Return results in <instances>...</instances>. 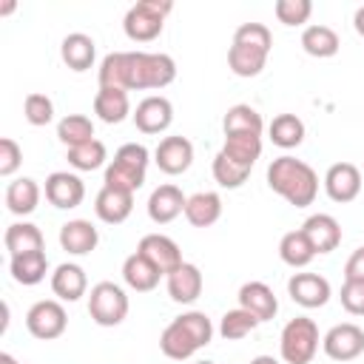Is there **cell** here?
<instances>
[{
    "instance_id": "6da1fadb",
    "label": "cell",
    "mask_w": 364,
    "mask_h": 364,
    "mask_svg": "<svg viewBox=\"0 0 364 364\" xmlns=\"http://www.w3.org/2000/svg\"><path fill=\"white\" fill-rule=\"evenodd\" d=\"M97 80L100 88H165L176 80V63L162 51H111L102 57Z\"/></svg>"
},
{
    "instance_id": "7a4b0ae2",
    "label": "cell",
    "mask_w": 364,
    "mask_h": 364,
    "mask_svg": "<svg viewBox=\"0 0 364 364\" xmlns=\"http://www.w3.org/2000/svg\"><path fill=\"white\" fill-rule=\"evenodd\" d=\"M267 185L293 208H307L318 193V173L296 156H279L267 165Z\"/></svg>"
},
{
    "instance_id": "3957f363",
    "label": "cell",
    "mask_w": 364,
    "mask_h": 364,
    "mask_svg": "<svg viewBox=\"0 0 364 364\" xmlns=\"http://www.w3.org/2000/svg\"><path fill=\"white\" fill-rule=\"evenodd\" d=\"M148 156H151L148 148L139 145V142H125V145H119L117 154H114V159H111L108 168H105L102 182H105L108 188L136 193V191L145 185Z\"/></svg>"
},
{
    "instance_id": "277c9868",
    "label": "cell",
    "mask_w": 364,
    "mask_h": 364,
    "mask_svg": "<svg viewBox=\"0 0 364 364\" xmlns=\"http://www.w3.org/2000/svg\"><path fill=\"white\" fill-rule=\"evenodd\" d=\"M171 11H173V3L171 0H136L125 11V20H122L125 37L134 40V43H151V40H156L162 34L165 17Z\"/></svg>"
},
{
    "instance_id": "5b68a950",
    "label": "cell",
    "mask_w": 364,
    "mask_h": 364,
    "mask_svg": "<svg viewBox=\"0 0 364 364\" xmlns=\"http://www.w3.org/2000/svg\"><path fill=\"white\" fill-rule=\"evenodd\" d=\"M279 353L284 364H310L318 353V324L307 316H296L282 327Z\"/></svg>"
},
{
    "instance_id": "8992f818",
    "label": "cell",
    "mask_w": 364,
    "mask_h": 364,
    "mask_svg": "<svg viewBox=\"0 0 364 364\" xmlns=\"http://www.w3.org/2000/svg\"><path fill=\"white\" fill-rule=\"evenodd\" d=\"M128 296L114 282H97L88 293V316L100 327H117L128 316Z\"/></svg>"
},
{
    "instance_id": "52a82bcc",
    "label": "cell",
    "mask_w": 364,
    "mask_h": 364,
    "mask_svg": "<svg viewBox=\"0 0 364 364\" xmlns=\"http://www.w3.org/2000/svg\"><path fill=\"white\" fill-rule=\"evenodd\" d=\"M65 327H68V316H65V307L57 299L34 301L26 313V330L40 341L60 338L65 333Z\"/></svg>"
},
{
    "instance_id": "ba28073f",
    "label": "cell",
    "mask_w": 364,
    "mask_h": 364,
    "mask_svg": "<svg viewBox=\"0 0 364 364\" xmlns=\"http://www.w3.org/2000/svg\"><path fill=\"white\" fill-rule=\"evenodd\" d=\"M321 347H324L327 358H333V361H353L364 353V330L353 321L336 324L324 333Z\"/></svg>"
},
{
    "instance_id": "9c48e42d",
    "label": "cell",
    "mask_w": 364,
    "mask_h": 364,
    "mask_svg": "<svg viewBox=\"0 0 364 364\" xmlns=\"http://www.w3.org/2000/svg\"><path fill=\"white\" fill-rule=\"evenodd\" d=\"M136 253H142L162 276H171L179 264H185L179 245L165 233H145L139 239V245H136Z\"/></svg>"
},
{
    "instance_id": "30bf717a",
    "label": "cell",
    "mask_w": 364,
    "mask_h": 364,
    "mask_svg": "<svg viewBox=\"0 0 364 364\" xmlns=\"http://www.w3.org/2000/svg\"><path fill=\"white\" fill-rule=\"evenodd\" d=\"M154 162H156V168H159L162 173L179 176V173H185V171L191 168V162H193V142H191L188 136H179V134L162 136L159 145H156V151H154Z\"/></svg>"
},
{
    "instance_id": "8fae6325",
    "label": "cell",
    "mask_w": 364,
    "mask_h": 364,
    "mask_svg": "<svg viewBox=\"0 0 364 364\" xmlns=\"http://www.w3.org/2000/svg\"><path fill=\"white\" fill-rule=\"evenodd\" d=\"M287 296H290L296 304L313 310V307H324V304L330 301L333 287H330V282H327L324 276H318V273H293V276L287 279Z\"/></svg>"
},
{
    "instance_id": "7c38bea8",
    "label": "cell",
    "mask_w": 364,
    "mask_h": 364,
    "mask_svg": "<svg viewBox=\"0 0 364 364\" xmlns=\"http://www.w3.org/2000/svg\"><path fill=\"white\" fill-rule=\"evenodd\" d=\"M131 117H134V125L142 134H162L173 122V105H171L168 97L151 94V97L139 100V105H136V111Z\"/></svg>"
},
{
    "instance_id": "4fadbf2b",
    "label": "cell",
    "mask_w": 364,
    "mask_h": 364,
    "mask_svg": "<svg viewBox=\"0 0 364 364\" xmlns=\"http://www.w3.org/2000/svg\"><path fill=\"white\" fill-rule=\"evenodd\" d=\"M46 199L60 208V210H71L77 205H82L85 199V185L77 173L68 171H54L46 176Z\"/></svg>"
},
{
    "instance_id": "5bb4252c",
    "label": "cell",
    "mask_w": 364,
    "mask_h": 364,
    "mask_svg": "<svg viewBox=\"0 0 364 364\" xmlns=\"http://www.w3.org/2000/svg\"><path fill=\"white\" fill-rule=\"evenodd\" d=\"M324 191L333 202L344 205L361 193V171L353 162H336L324 173Z\"/></svg>"
},
{
    "instance_id": "9a60e30c",
    "label": "cell",
    "mask_w": 364,
    "mask_h": 364,
    "mask_svg": "<svg viewBox=\"0 0 364 364\" xmlns=\"http://www.w3.org/2000/svg\"><path fill=\"white\" fill-rule=\"evenodd\" d=\"M301 230L310 239L316 256L318 253H333L341 245V225L330 213H313V216H307L304 225H301Z\"/></svg>"
},
{
    "instance_id": "2e32d148",
    "label": "cell",
    "mask_w": 364,
    "mask_h": 364,
    "mask_svg": "<svg viewBox=\"0 0 364 364\" xmlns=\"http://www.w3.org/2000/svg\"><path fill=\"white\" fill-rule=\"evenodd\" d=\"M134 210V193L128 191H117V188H108L102 185L97 199H94V213L100 222L105 225H122Z\"/></svg>"
},
{
    "instance_id": "e0dca14e",
    "label": "cell",
    "mask_w": 364,
    "mask_h": 364,
    "mask_svg": "<svg viewBox=\"0 0 364 364\" xmlns=\"http://www.w3.org/2000/svg\"><path fill=\"white\" fill-rule=\"evenodd\" d=\"M185 205H188V196L176 185H159L148 196V216L156 225H168L179 213H185Z\"/></svg>"
},
{
    "instance_id": "ac0fdd59",
    "label": "cell",
    "mask_w": 364,
    "mask_h": 364,
    "mask_svg": "<svg viewBox=\"0 0 364 364\" xmlns=\"http://www.w3.org/2000/svg\"><path fill=\"white\" fill-rule=\"evenodd\" d=\"M165 282H168V296L176 304H193L202 296V287H205L202 270L196 264H191V262L179 264L171 276H165Z\"/></svg>"
},
{
    "instance_id": "d6986e66",
    "label": "cell",
    "mask_w": 364,
    "mask_h": 364,
    "mask_svg": "<svg viewBox=\"0 0 364 364\" xmlns=\"http://www.w3.org/2000/svg\"><path fill=\"white\" fill-rule=\"evenodd\" d=\"M239 307L253 313L259 321H270L276 313H279V301L273 296V290L264 284V282H245L239 287Z\"/></svg>"
},
{
    "instance_id": "ffe728a7",
    "label": "cell",
    "mask_w": 364,
    "mask_h": 364,
    "mask_svg": "<svg viewBox=\"0 0 364 364\" xmlns=\"http://www.w3.org/2000/svg\"><path fill=\"white\" fill-rule=\"evenodd\" d=\"M100 245V233L88 219H68L60 228V247L71 256H85Z\"/></svg>"
},
{
    "instance_id": "44dd1931",
    "label": "cell",
    "mask_w": 364,
    "mask_h": 364,
    "mask_svg": "<svg viewBox=\"0 0 364 364\" xmlns=\"http://www.w3.org/2000/svg\"><path fill=\"white\" fill-rule=\"evenodd\" d=\"M51 290L60 301H77L85 296L88 290V276L80 264L74 262H63L57 264V270L51 273Z\"/></svg>"
},
{
    "instance_id": "7402d4cb",
    "label": "cell",
    "mask_w": 364,
    "mask_h": 364,
    "mask_svg": "<svg viewBox=\"0 0 364 364\" xmlns=\"http://www.w3.org/2000/svg\"><path fill=\"white\" fill-rule=\"evenodd\" d=\"M60 57L71 71H88L94 65V57H97V46L88 34L71 31L60 43Z\"/></svg>"
},
{
    "instance_id": "603a6c76",
    "label": "cell",
    "mask_w": 364,
    "mask_h": 364,
    "mask_svg": "<svg viewBox=\"0 0 364 364\" xmlns=\"http://www.w3.org/2000/svg\"><path fill=\"white\" fill-rule=\"evenodd\" d=\"M219 216H222V196L216 191H199V193L188 196L185 219L193 228H210L219 222Z\"/></svg>"
},
{
    "instance_id": "cb8c5ba5",
    "label": "cell",
    "mask_w": 364,
    "mask_h": 364,
    "mask_svg": "<svg viewBox=\"0 0 364 364\" xmlns=\"http://www.w3.org/2000/svg\"><path fill=\"white\" fill-rule=\"evenodd\" d=\"M122 279H125V284H128L131 290H136V293H151V290L159 284L162 273H159L142 253L134 250V253L122 262Z\"/></svg>"
},
{
    "instance_id": "d4e9b609",
    "label": "cell",
    "mask_w": 364,
    "mask_h": 364,
    "mask_svg": "<svg viewBox=\"0 0 364 364\" xmlns=\"http://www.w3.org/2000/svg\"><path fill=\"white\" fill-rule=\"evenodd\" d=\"M94 114L105 122V125H117L131 114V100L128 91L122 88H100L94 97Z\"/></svg>"
},
{
    "instance_id": "484cf974",
    "label": "cell",
    "mask_w": 364,
    "mask_h": 364,
    "mask_svg": "<svg viewBox=\"0 0 364 364\" xmlns=\"http://www.w3.org/2000/svg\"><path fill=\"white\" fill-rule=\"evenodd\" d=\"M40 205V185L31 176H20L6 188V208L14 216H28Z\"/></svg>"
},
{
    "instance_id": "4316f807",
    "label": "cell",
    "mask_w": 364,
    "mask_h": 364,
    "mask_svg": "<svg viewBox=\"0 0 364 364\" xmlns=\"http://www.w3.org/2000/svg\"><path fill=\"white\" fill-rule=\"evenodd\" d=\"M9 270H11V279L17 284H40L48 273V256L46 250H34V253H23V256H11L9 262Z\"/></svg>"
},
{
    "instance_id": "83f0119b",
    "label": "cell",
    "mask_w": 364,
    "mask_h": 364,
    "mask_svg": "<svg viewBox=\"0 0 364 364\" xmlns=\"http://www.w3.org/2000/svg\"><path fill=\"white\" fill-rule=\"evenodd\" d=\"M301 48H304L310 57L324 60V57H336V54H338L341 40H338V34H336L330 26L313 23V26H307V28L301 31Z\"/></svg>"
},
{
    "instance_id": "f1b7e54d",
    "label": "cell",
    "mask_w": 364,
    "mask_h": 364,
    "mask_svg": "<svg viewBox=\"0 0 364 364\" xmlns=\"http://www.w3.org/2000/svg\"><path fill=\"white\" fill-rule=\"evenodd\" d=\"M3 245H6L9 256L34 253V250H43V233H40V228L31 225V222H14V225L6 228Z\"/></svg>"
},
{
    "instance_id": "f546056e",
    "label": "cell",
    "mask_w": 364,
    "mask_h": 364,
    "mask_svg": "<svg viewBox=\"0 0 364 364\" xmlns=\"http://www.w3.org/2000/svg\"><path fill=\"white\" fill-rule=\"evenodd\" d=\"M159 350H162L168 358H173V361H185V358H191V355L199 350V344H196V338L173 318V321L162 330V336H159Z\"/></svg>"
},
{
    "instance_id": "4dcf8cb0",
    "label": "cell",
    "mask_w": 364,
    "mask_h": 364,
    "mask_svg": "<svg viewBox=\"0 0 364 364\" xmlns=\"http://www.w3.org/2000/svg\"><path fill=\"white\" fill-rule=\"evenodd\" d=\"M222 131L225 136L228 134H259L264 131V119L262 114L253 108V105H245V102H236L228 108V114L222 117Z\"/></svg>"
},
{
    "instance_id": "1f68e13d",
    "label": "cell",
    "mask_w": 364,
    "mask_h": 364,
    "mask_svg": "<svg viewBox=\"0 0 364 364\" xmlns=\"http://www.w3.org/2000/svg\"><path fill=\"white\" fill-rule=\"evenodd\" d=\"M222 154H228L233 162L253 171L256 159L262 156V136L259 134H228L225 145H222Z\"/></svg>"
},
{
    "instance_id": "d6a6232c",
    "label": "cell",
    "mask_w": 364,
    "mask_h": 364,
    "mask_svg": "<svg viewBox=\"0 0 364 364\" xmlns=\"http://www.w3.org/2000/svg\"><path fill=\"white\" fill-rule=\"evenodd\" d=\"M279 256H282V262L290 264V267H307V264L316 259V250H313L310 239L304 236V230L299 228V230H290V233L282 236V242H279Z\"/></svg>"
},
{
    "instance_id": "836d02e7",
    "label": "cell",
    "mask_w": 364,
    "mask_h": 364,
    "mask_svg": "<svg viewBox=\"0 0 364 364\" xmlns=\"http://www.w3.org/2000/svg\"><path fill=\"white\" fill-rule=\"evenodd\" d=\"M267 54H270V51L233 43L230 51H228V65H230V71H233L236 77H256V74H262V68H264V63H267Z\"/></svg>"
},
{
    "instance_id": "e575fe53",
    "label": "cell",
    "mask_w": 364,
    "mask_h": 364,
    "mask_svg": "<svg viewBox=\"0 0 364 364\" xmlns=\"http://www.w3.org/2000/svg\"><path fill=\"white\" fill-rule=\"evenodd\" d=\"M267 134H270V142L284 148V151L287 148H299L304 142V122L296 114H279L267 125Z\"/></svg>"
},
{
    "instance_id": "d590c367",
    "label": "cell",
    "mask_w": 364,
    "mask_h": 364,
    "mask_svg": "<svg viewBox=\"0 0 364 364\" xmlns=\"http://www.w3.org/2000/svg\"><path fill=\"white\" fill-rule=\"evenodd\" d=\"M57 139L63 145H68V148L82 145V142H91V139H97L94 136V122L85 114H65L57 122Z\"/></svg>"
},
{
    "instance_id": "8d00e7d4",
    "label": "cell",
    "mask_w": 364,
    "mask_h": 364,
    "mask_svg": "<svg viewBox=\"0 0 364 364\" xmlns=\"http://www.w3.org/2000/svg\"><path fill=\"white\" fill-rule=\"evenodd\" d=\"M65 159H68V165L77 168V171H97V168L105 165L108 151H105V145H102L100 139H91V142H82V145L68 148Z\"/></svg>"
},
{
    "instance_id": "74e56055",
    "label": "cell",
    "mask_w": 364,
    "mask_h": 364,
    "mask_svg": "<svg viewBox=\"0 0 364 364\" xmlns=\"http://www.w3.org/2000/svg\"><path fill=\"white\" fill-rule=\"evenodd\" d=\"M259 324H262V321H259L253 313L236 307V310H228V313L222 316V321H219V336H222L225 341H239V338L250 336Z\"/></svg>"
},
{
    "instance_id": "f35d334b",
    "label": "cell",
    "mask_w": 364,
    "mask_h": 364,
    "mask_svg": "<svg viewBox=\"0 0 364 364\" xmlns=\"http://www.w3.org/2000/svg\"><path fill=\"white\" fill-rule=\"evenodd\" d=\"M247 176H250V168H245V165H239V162H233L228 154H216L213 156V179H216V185L219 188H228V191H236V188H242L245 182H247Z\"/></svg>"
},
{
    "instance_id": "ab89813d",
    "label": "cell",
    "mask_w": 364,
    "mask_h": 364,
    "mask_svg": "<svg viewBox=\"0 0 364 364\" xmlns=\"http://www.w3.org/2000/svg\"><path fill=\"white\" fill-rule=\"evenodd\" d=\"M273 11L282 26H304L313 14V3L310 0H276Z\"/></svg>"
},
{
    "instance_id": "60d3db41",
    "label": "cell",
    "mask_w": 364,
    "mask_h": 364,
    "mask_svg": "<svg viewBox=\"0 0 364 364\" xmlns=\"http://www.w3.org/2000/svg\"><path fill=\"white\" fill-rule=\"evenodd\" d=\"M233 43L270 51V48H273V34H270V28H267L264 23H242V26L233 31Z\"/></svg>"
},
{
    "instance_id": "b9f144b4",
    "label": "cell",
    "mask_w": 364,
    "mask_h": 364,
    "mask_svg": "<svg viewBox=\"0 0 364 364\" xmlns=\"http://www.w3.org/2000/svg\"><path fill=\"white\" fill-rule=\"evenodd\" d=\"M23 114H26V119H28L31 125H37V128H40V125H48V122L54 119V102H51V97L34 91V94L26 97Z\"/></svg>"
},
{
    "instance_id": "7bdbcfd3",
    "label": "cell",
    "mask_w": 364,
    "mask_h": 364,
    "mask_svg": "<svg viewBox=\"0 0 364 364\" xmlns=\"http://www.w3.org/2000/svg\"><path fill=\"white\" fill-rule=\"evenodd\" d=\"M176 321L196 338L199 347H208V344H210V338H213V324H210V318H208L202 310H188V313L176 316Z\"/></svg>"
},
{
    "instance_id": "ee69618b",
    "label": "cell",
    "mask_w": 364,
    "mask_h": 364,
    "mask_svg": "<svg viewBox=\"0 0 364 364\" xmlns=\"http://www.w3.org/2000/svg\"><path fill=\"white\" fill-rule=\"evenodd\" d=\"M338 299L350 316H364V279H344Z\"/></svg>"
},
{
    "instance_id": "f6af8a7d",
    "label": "cell",
    "mask_w": 364,
    "mask_h": 364,
    "mask_svg": "<svg viewBox=\"0 0 364 364\" xmlns=\"http://www.w3.org/2000/svg\"><path fill=\"white\" fill-rule=\"evenodd\" d=\"M20 165H23V148L11 136H3L0 139V176H11Z\"/></svg>"
},
{
    "instance_id": "bcb514c9",
    "label": "cell",
    "mask_w": 364,
    "mask_h": 364,
    "mask_svg": "<svg viewBox=\"0 0 364 364\" xmlns=\"http://www.w3.org/2000/svg\"><path fill=\"white\" fill-rule=\"evenodd\" d=\"M344 279H364V245L350 253L344 264Z\"/></svg>"
},
{
    "instance_id": "7dc6e473",
    "label": "cell",
    "mask_w": 364,
    "mask_h": 364,
    "mask_svg": "<svg viewBox=\"0 0 364 364\" xmlns=\"http://www.w3.org/2000/svg\"><path fill=\"white\" fill-rule=\"evenodd\" d=\"M353 26H355V31L364 37V6L361 9H355V17H353Z\"/></svg>"
},
{
    "instance_id": "c3c4849f",
    "label": "cell",
    "mask_w": 364,
    "mask_h": 364,
    "mask_svg": "<svg viewBox=\"0 0 364 364\" xmlns=\"http://www.w3.org/2000/svg\"><path fill=\"white\" fill-rule=\"evenodd\" d=\"M250 364H282V361L273 355H256V358H250Z\"/></svg>"
},
{
    "instance_id": "681fc988",
    "label": "cell",
    "mask_w": 364,
    "mask_h": 364,
    "mask_svg": "<svg viewBox=\"0 0 364 364\" xmlns=\"http://www.w3.org/2000/svg\"><path fill=\"white\" fill-rule=\"evenodd\" d=\"M0 364H20V361H17L14 355H9V353H3V355H0Z\"/></svg>"
},
{
    "instance_id": "f907efd6",
    "label": "cell",
    "mask_w": 364,
    "mask_h": 364,
    "mask_svg": "<svg viewBox=\"0 0 364 364\" xmlns=\"http://www.w3.org/2000/svg\"><path fill=\"white\" fill-rule=\"evenodd\" d=\"M196 364H216V361H196Z\"/></svg>"
}]
</instances>
